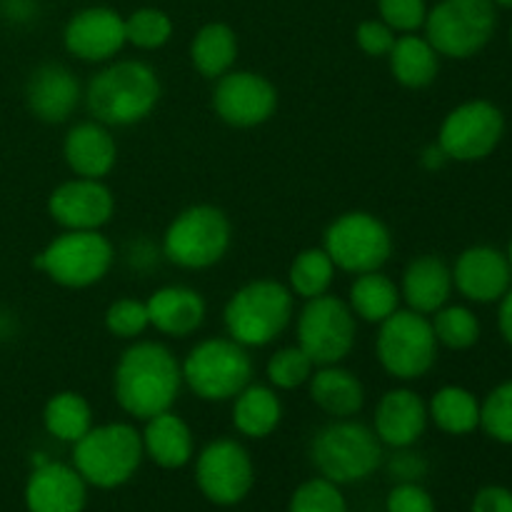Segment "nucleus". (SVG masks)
<instances>
[{"label": "nucleus", "instance_id": "1", "mask_svg": "<svg viewBox=\"0 0 512 512\" xmlns=\"http://www.w3.org/2000/svg\"><path fill=\"white\" fill-rule=\"evenodd\" d=\"M183 385L180 360L158 340H133L113 370L115 403L123 413L143 423L173 410Z\"/></svg>", "mask_w": 512, "mask_h": 512}, {"label": "nucleus", "instance_id": "11", "mask_svg": "<svg viewBox=\"0 0 512 512\" xmlns=\"http://www.w3.org/2000/svg\"><path fill=\"white\" fill-rule=\"evenodd\" d=\"M323 248L335 268L350 275H363L383 270L393 255V235L378 215L348 210L328 225Z\"/></svg>", "mask_w": 512, "mask_h": 512}, {"label": "nucleus", "instance_id": "47", "mask_svg": "<svg viewBox=\"0 0 512 512\" xmlns=\"http://www.w3.org/2000/svg\"><path fill=\"white\" fill-rule=\"evenodd\" d=\"M420 163H423L428 170H440L445 163H448V155H445L443 148L435 143V145H430V148L423 150V158H420Z\"/></svg>", "mask_w": 512, "mask_h": 512}, {"label": "nucleus", "instance_id": "34", "mask_svg": "<svg viewBox=\"0 0 512 512\" xmlns=\"http://www.w3.org/2000/svg\"><path fill=\"white\" fill-rule=\"evenodd\" d=\"M438 345L450 350H468L480 340V320L465 305H443L430 318Z\"/></svg>", "mask_w": 512, "mask_h": 512}, {"label": "nucleus", "instance_id": "38", "mask_svg": "<svg viewBox=\"0 0 512 512\" xmlns=\"http://www.w3.org/2000/svg\"><path fill=\"white\" fill-rule=\"evenodd\" d=\"M480 428L495 443L512 445V380H505L480 403Z\"/></svg>", "mask_w": 512, "mask_h": 512}, {"label": "nucleus", "instance_id": "29", "mask_svg": "<svg viewBox=\"0 0 512 512\" xmlns=\"http://www.w3.org/2000/svg\"><path fill=\"white\" fill-rule=\"evenodd\" d=\"M238 60V35L225 23H208L190 43V63L203 78L218 80L230 73Z\"/></svg>", "mask_w": 512, "mask_h": 512}, {"label": "nucleus", "instance_id": "24", "mask_svg": "<svg viewBox=\"0 0 512 512\" xmlns=\"http://www.w3.org/2000/svg\"><path fill=\"white\" fill-rule=\"evenodd\" d=\"M400 298L410 310L420 315H433L443 305H448L453 295V268H448L438 255H420L410 260L400 280Z\"/></svg>", "mask_w": 512, "mask_h": 512}, {"label": "nucleus", "instance_id": "35", "mask_svg": "<svg viewBox=\"0 0 512 512\" xmlns=\"http://www.w3.org/2000/svg\"><path fill=\"white\" fill-rule=\"evenodd\" d=\"M315 363L308 358L298 343L288 345V348L275 350L265 365V375H268L270 388L275 390H298L308 385L310 375H313Z\"/></svg>", "mask_w": 512, "mask_h": 512}, {"label": "nucleus", "instance_id": "23", "mask_svg": "<svg viewBox=\"0 0 512 512\" xmlns=\"http://www.w3.org/2000/svg\"><path fill=\"white\" fill-rule=\"evenodd\" d=\"M150 328L168 338H188L198 333L208 315V303L203 295L188 285H165L158 288L148 300Z\"/></svg>", "mask_w": 512, "mask_h": 512}, {"label": "nucleus", "instance_id": "41", "mask_svg": "<svg viewBox=\"0 0 512 512\" xmlns=\"http://www.w3.org/2000/svg\"><path fill=\"white\" fill-rule=\"evenodd\" d=\"M395 30L390 25H385L383 20H363L355 30V43L370 58H388V53L395 45Z\"/></svg>", "mask_w": 512, "mask_h": 512}, {"label": "nucleus", "instance_id": "31", "mask_svg": "<svg viewBox=\"0 0 512 512\" xmlns=\"http://www.w3.org/2000/svg\"><path fill=\"white\" fill-rule=\"evenodd\" d=\"M428 418L448 435H470L480 428V400L460 385H445L430 398Z\"/></svg>", "mask_w": 512, "mask_h": 512}, {"label": "nucleus", "instance_id": "20", "mask_svg": "<svg viewBox=\"0 0 512 512\" xmlns=\"http://www.w3.org/2000/svg\"><path fill=\"white\" fill-rule=\"evenodd\" d=\"M83 100L80 80L70 68L60 63H43L30 73L25 83V105L30 115L48 125L70 120Z\"/></svg>", "mask_w": 512, "mask_h": 512}, {"label": "nucleus", "instance_id": "43", "mask_svg": "<svg viewBox=\"0 0 512 512\" xmlns=\"http://www.w3.org/2000/svg\"><path fill=\"white\" fill-rule=\"evenodd\" d=\"M410 448L395 450V458L390 460V475L398 478L400 483H420V478L428 470V463H425L420 455L408 453Z\"/></svg>", "mask_w": 512, "mask_h": 512}, {"label": "nucleus", "instance_id": "18", "mask_svg": "<svg viewBox=\"0 0 512 512\" xmlns=\"http://www.w3.org/2000/svg\"><path fill=\"white\" fill-rule=\"evenodd\" d=\"M88 505V483L73 465L40 458L25 483L28 512H83Z\"/></svg>", "mask_w": 512, "mask_h": 512}, {"label": "nucleus", "instance_id": "21", "mask_svg": "<svg viewBox=\"0 0 512 512\" xmlns=\"http://www.w3.org/2000/svg\"><path fill=\"white\" fill-rule=\"evenodd\" d=\"M428 403L410 388L388 390L375 408L373 430L383 448H413L428 430Z\"/></svg>", "mask_w": 512, "mask_h": 512}, {"label": "nucleus", "instance_id": "5", "mask_svg": "<svg viewBox=\"0 0 512 512\" xmlns=\"http://www.w3.org/2000/svg\"><path fill=\"white\" fill-rule=\"evenodd\" d=\"M143 458V438L130 423L93 425L73 443V468L98 490L123 488L135 478Z\"/></svg>", "mask_w": 512, "mask_h": 512}, {"label": "nucleus", "instance_id": "6", "mask_svg": "<svg viewBox=\"0 0 512 512\" xmlns=\"http://www.w3.org/2000/svg\"><path fill=\"white\" fill-rule=\"evenodd\" d=\"M233 225L220 208L190 205L175 215L163 233V258L183 270H208L228 255Z\"/></svg>", "mask_w": 512, "mask_h": 512}, {"label": "nucleus", "instance_id": "16", "mask_svg": "<svg viewBox=\"0 0 512 512\" xmlns=\"http://www.w3.org/2000/svg\"><path fill=\"white\" fill-rule=\"evenodd\" d=\"M48 215L63 230H103L115 215V195L103 180H65L50 193Z\"/></svg>", "mask_w": 512, "mask_h": 512}, {"label": "nucleus", "instance_id": "4", "mask_svg": "<svg viewBox=\"0 0 512 512\" xmlns=\"http://www.w3.org/2000/svg\"><path fill=\"white\" fill-rule=\"evenodd\" d=\"M310 460L320 478L335 485L368 480L383 465V443L370 425L353 418H335L310 443Z\"/></svg>", "mask_w": 512, "mask_h": 512}, {"label": "nucleus", "instance_id": "7", "mask_svg": "<svg viewBox=\"0 0 512 512\" xmlns=\"http://www.w3.org/2000/svg\"><path fill=\"white\" fill-rule=\"evenodd\" d=\"M113 263L115 248L100 230H63L33 260L40 273L70 290L98 285Z\"/></svg>", "mask_w": 512, "mask_h": 512}, {"label": "nucleus", "instance_id": "32", "mask_svg": "<svg viewBox=\"0 0 512 512\" xmlns=\"http://www.w3.org/2000/svg\"><path fill=\"white\" fill-rule=\"evenodd\" d=\"M43 425L55 440L73 445L93 428V408L85 395L75 393V390H63V393L50 395L45 403Z\"/></svg>", "mask_w": 512, "mask_h": 512}, {"label": "nucleus", "instance_id": "14", "mask_svg": "<svg viewBox=\"0 0 512 512\" xmlns=\"http://www.w3.org/2000/svg\"><path fill=\"white\" fill-rule=\"evenodd\" d=\"M505 135V115L490 100H468L450 110L438 130V145L448 160L478 163L495 153Z\"/></svg>", "mask_w": 512, "mask_h": 512}, {"label": "nucleus", "instance_id": "2", "mask_svg": "<svg viewBox=\"0 0 512 512\" xmlns=\"http://www.w3.org/2000/svg\"><path fill=\"white\" fill-rule=\"evenodd\" d=\"M163 85L145 60H115L100 68L85 88V108L108 128L143 123L158 108Z\"/></svg>", "mask_w": 512, "mask_h": 512}, {"label": "nucleus", "instance_id": "9", "mask_svg": "<svg viewBox=\"0 0 512 512\" xmlns=\"http://www.w3.org/2000/svg\"><path fill=\"white\" fill-rule=\"evenodd\" d=\"M438 348V338L428 315H420L410 308L395 310L388 320H383L375 338L380 368L390 378L403 383L428 375L438 360Z\"/></svg>", "mask_w": 512, "mask_h": 512}, {"label": "nucleus", "instance_id": "50", "mask_svg": "<svg viewBox=\"0 0 512 512\" xmlns=\"http://www.w3.org/2000/svg\"><path fill=\"white\" fill-rule=\"evenodd\" d=\"M510 45H512V28H510Z\"/></svg>", "mask_w": 512, "mask_h": 512}, {"label": "nucleus", "instance_id": "37", "mask_svg": "<svg viewBox=\"0 0 512 512\" xmlns=\"http://www.w3.org/2000/svg\"><path fill=\"white\" fill-rule=\"evenodd\" d=\"M288 512H348V500L340 485L315 475L295 488V493L290 495Z\"/></svg>", "mask_w": 512, "mask_h": 512}, {"label": "nucleus", "instance_id": "27", "mask_svg": "<svg viewBox=\"0 0 512 512\" xmlns=\"http://www.w3.org/2000/svg\"><path fill=\"white\" fill-rule=\"evenodd\" d=\"M283 403L275 388L250 383L233 398V425L250 440H265L280 428Z\"/></svg>", "mask_w": 512, "mask_h": 512}, {"label": "nucleus", "instance_id": "10", "mask_svg": "<svg viewBox=\"0 0 512 512\" xmlns=\"http://www.w3.org/2000/svg\"><path fill=\"white\" fill-rule=\"evenodd\" d=\"M423 28L440 58L468 60L493 40L498 8L493 0H440Z\"/></svg>", "mask_w": 512, "mask_h": 512}, {"label": "nucleus", "instance_id": "17", "mask_svg": "<svg viewBox=\"0 0 512 512\" xmlns=\"http://www.w3.org/2000/svg\"><path fill=\"white\" fill-rule=\"evenodd\" d=\"M63 45L73 58L85 63H110L128 45L125 40V18L113 8L78 10L65 23Z\"/></svg>", "mask_w": 512, "mask_h": 512}, {"label": "nucleus", "instance_id": "49", "mask_svg": "<svg viewBox=\"0 0 512 512\" xmlns=\"http://www.w3.org/2000/svg\"><path fill=\"white\" fill-rule=\"evenodd\" d=\"M505 255H508V263H510V268H512V240H510V245H508V253H505Z\"/></svg>", "mask_w": 512, "mask_h": 512}, {"label": "nucleus", "instance_id": "13", "mask_svg": "<svg viewBox=\"0 0 512 512\" xmlns=\"http://www.w3.org/2000/svg\"><path fill=\"white\" fill-rule=\"evenodd\" d=\"M195 485L218 508L243 503L255 485V465L248 448L235 438L210 440L195 458Z\"/></svg>", "mask_w": 512, "mask_h": 512}, {"label": "nucleus", "instance_id": "15", "mask_svg": "<svg viewBox=\"0 0 512 512\" xmlns=\"http://www.w3.org/2000/svg\"><path fill=\"white\" fill-rule=\"evenodd\" d=\"M213 110L233 128H258L278 110V88L253 70H230L215 80Z\"/></svg>", "mask_w": 512, "mask_h": 512}, {"label": "nucleus", "instance_id": "45", "mask_svg": "<svg viewBox=\"0 0 512 512\" xmlns=\"http://www.w3.org/2000/svg\"><path fill=\"white\" fill-rule=\"evenodd\" d=\"M498 303H500V310H498L500 335H503L505 343H508L512 348V288L503 295V298L498 300Z\"/></svg>", "mask_w": 512, "mask_h": 512}, {"label": "nucleus", "instance_id": "19", "mask_svg": "<svg viewBox=\"0 0 512 512\" xmlns=\"http://www.w3.org/2000/svg\"><path fill=\"white\" fill-rule=\"evenodd\" d=\"M512 268L508 255L493 245L463 250L453 265V285L470 303H498L510 290Z\"/></svg>", "mask_w": 512, "mask_h": 512}, {"label": "nucleus", "instance_id": "3", "mask_svg": "<svg viewBox=\"0 0 512 512\" xmlns=\"http://www.w3.org/2000/svg\"><path fill=\"white\" fill-rule=\"evenodd\" d=\"M293 313L295 295L288 285L273 278L250 280L225 303V333L243 348H265L290 328Z\"/></svg>", "mask_w": 512, "mask_h": 512}, {"label": "nucleus", "instance_id": "22", "mask_svg": "<svg viewBox=\"0 0 512 512\" xmlns=\"http://www.w3.org/2000/svg\"><path fill=\"white\" fill-rule=\"evenodd\" d=\"M63 158L78 178L103 180L118 163V143L108 125L83 120L65 133Z\"/></svg>", "mask_w": 512, "mask_h": 512}, {"label": "nucleus", "instance_id": "33", "mask_svg": "<svg viewBox=\"0 0 512 512\" xmlns=\"http://www.w3.org/2000/svg\"><path fill=\"white\" fill-rule=\"evenodd\" d=\"M335 263L325 248H305L293 258L288 270L290 293L303 300L320 298L330 290L335 280Z\"/></svg>", "mask_w": 512, "mask_h": 512}, {"label": "nucleus", "instance_id": "39", "mask_svg": "<svg viewBox=\"0 0 512 512\" xmlns=\"http://www.w3.org/2000/svg\"><path fill=\"white\" fill-rule=\"evenodd\" d=\"M150 328L145 300L120 298L105 310V330L118 340H138Z\"/></svg>", "mask_w": 512, "mask_h": 512}, {"label": "nucleus", "instance_id": "30", "mask_svg": "<svg viewBox=\"0 0 512 512\" xmlns=\"http://www.w3.org/2000/svg\"><path fill=\"white\" fill-rule=\"evenodd\" d=\"M400 288L393 278H388L380 270L373 273L355 275L348 293V305L353 315L363 323L380 325L388 320L395 310H400Z\"/></svg>", "mask_w": 512, "mask_h": 512}, {"label": "nucleus", "instance_id": "25", "mask_svg": "<svg viewBox=\"0 0 512 512\" xmlns=\"http://www.w3.org/2000/svg\"><path fill=\"white\" fill-rule=\"evenodd\" d=\"M140 438H143L145 458H150L163 470L185 468L195 455L193 430L173 410H165V413L145 420Z\"/></svg>", "mask_w": 512, "mask_h": 512}, {"label": "nucleus", "instance_id": "28", "mask_svg": "<svg viewBox=\"0 0 512 512\" xmlns=\"http://www.w3.org/2000/svg\"><path fill=\"white\" fill-rule=\"evenodd\" d=\"M390 73L403 88L420 90L435 83L440 73V55L425 35L405 33L395 38L393 50L388 53Z\"/></svg>", "mask_w": 512, "mask_h": 512}, {"label": "nucleus", "instance_id": "48", "mask_svg": "<svg viewBox=\"0 0 512 512\" xmlns=\"http://www.w3.org/2000/svg\"><path fill=\"white\" fill-rule=\"evenodd\" d=\"M495 3V8H508V10H512V0H493Z\"/></svg>", "mask_w": 512, "mask_h": 512}, {"label": "nucleus", "instance_id": "46", "mask_svg": "<svg viewBox=\"0 0 512 512\" xmlns=\"http://www.w3.org/2000/svg\"><path fill=\"white\" fill-rule=\"evenodd\" d=\"M5 15L10 20H28L33 15V0H5L3 3Z\"/></svg>", "mask_w": 512, "mask_h": 512}, {"label": "nucleus", "instance_id": "12", "mask_svg": "<svg viewBox=\"0 0 512 512\" xmlns=\"http://www.w3.org/2000/svg\"><path fill=\"white\" fill-rule=\"evenodd\" d=\"M295 335L315 368L338 365L353 353L355 338H358V318L350 310L348 300L325 293L320 298L305 300Z\"/></svg>", "mask_w": 512, "mask_h": 512}, {"label": "nucleus", "instance_id": "42", "mask_svg": "<svg viewBox=\"0 0 512 512\" xmlns=\"http://www.w3.org/2000/svg\"><path fill=\"white\" fill-rule=\"evenodd\" d=\"M385 512H438V508L420 483H398L385 498Z\"/></svg>", "mask_w": 512, "mask_h": 512}, {"label": "nucleus", "instance_id": "26", "mask_svg": "<svg viewBox=\"0 0 512 512\" xmlns=\"http://www.w3.org/2000/svg\"><path fill=\"white\" fill-rule=\"evenodd\" d=\"M310 400L330 418H355L365 405V388L353 370L343 365H320L308 380Z\"/></svg>", "mask_w": 512, "mask_h": 512}, {"label": "nucleus", "instance_id": "8", "mask_svg": "<svg viewBox=\"0 0 512 512\" xmlns=\"http://www.w3.org/2000/svg\"><path fill=\"white\" fill-rule=\"evenodd\" d=\"M183 383L205 403H225L233 400L245 385L253 383V358L248 348L233 338L200 340L185 360Z\"/></svg>", "mask_w": 512, "mask_h": 512}, {"label": "nucleus", "instance_id": "36", "mask_svg": "<svg viewBox=\"0 0 512 512\" xmlns=\"http://www.w3.org/2000/svg\"><path fill=\"white\" fill-rule=\"evenodd\" d=\"M173 38V20L160 8H138L125 18V40L138 50H158Z\"/></svg>", "mask_w": 512, "mask_h": 512}, {"label": "nucleus", "instance_id": "40", "mask_svg": "<svg viewBox=\"0 0 512 512\" xmlns=\"http://www.w3.org/2000/svg\"><path fill=\"white\" fill-rule=\"evenodd\" d=\"M378 13L395 33H418L428 18L425 0H378Z\"/></svg>", "mask_w": 512, "mask_h": 512}, {"label": "nucleus", "instance_id": "44", "mask_svg": "<svg viewBox=\"0 0 512 512\" xmlns=\"http://www.w3.org/2000/svg\"><path fill=\"white\" fill-rule=\"evenodd\" d=\"M470 512H512V490L503 485H485L475 493Z\"/></svg>", "mask_w": 512, "mask_h": 512}]
</instances>
